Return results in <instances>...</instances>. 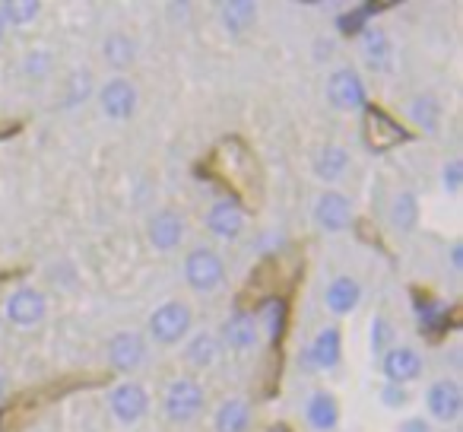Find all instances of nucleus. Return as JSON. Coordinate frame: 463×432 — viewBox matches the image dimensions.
<instances>
[{"label": "nucleus", "instance_id": "f257e3e1", "mask_svg": "<svg viewBox=\"0 0 463 432\" xmlns=\"http://www.w3.org/2000/svg\"><path fill=\"white\" fill-rule=\"evenodd\" d=\"M191 309L184 302H162L159 309L149 315V337L162 347H175L187 337L191 331Z\"/></svg>", "mask_w": 463, "mask_h": 432}, {"label": "nucleus", "instance_id": "f03ea898", "mask_svg": "<svg viewBox=\"0 0 463 432\" xmlns=\"http://www.w3.org/2000/svg\"><path fill=\"white\" fill-rule=\"evenodd\" d=\"M184 280L194 293H213L222 286L225 264L213 248H194L184 258Z\"/></svg>", "mask_w": 463, "mask_h": 432}, {"label": "nucleus", "instance_id": "7ed1b4c3", "mask_svg": "<svg viewBox=\"0 0 463 432\" xmlns=\"http://www.w3.org/2000/svg\"><path fill=\"white\" fill-rule=\"evenodd\" d=\"M165 417L172 423H191L200 410H203V388L194 379H175L172 385L165 388Z\"/></svg>", "mask_w": 463, "mask_h": 432}, {"label": "nucleus", "instance_id": "20e7f679", "mask_svg": "<svg viewBox=\"0 0 463 432\" xmlns=\"http://www.w3.org/2000/svg\"><path fill=\"white\" fill-rule=\"evenodd\" d=\"M109 407H111V417L121 426H137L149 410V394L137 381H121V385L111 388Z\"/></svg>", "mask_w": 463, "mask_h": 432}, {"label": "nucleus", "instance_id": "39448f33", "mask_svg": "<svg viewBox=\"0 0 463 432\" xmlns=\"http://www.w3.org/2000/svg\"><path fill=\"white\" fill-rule=\"evenodd\" d=\"M327 99H330V105L340 111H359V109H365L368 92H365L362 77L353 67H340V71H334L327 80Z\"/></svg>", "mask_w": 463, "mask_h": 432}, {"label": "nucleus", "instance_id": "423d86ee", "mask_svg": "<svg viewBox=\"0 0 463 432\" xmlns=\"http://www.w3.org/2000/svg\"><path fill=\"white\" fill-rule=\"evenodd\" d=\"M4 315H7V322L16 324V328H35V324L45 322L48 302L39 290H33V286H20V290L10 293L7 305H4Z\"/></svg>", "mask_w": 463, "mask_h": 432}, {"label": "nucleus", "instance_id": "0eeeda50", "mask_svg": "<svg viewBox=\"0 0 463 432\" xmlns=\"http://www.w3.org/2000/svg\"><path fill=\"white\" fill-rule=\"evenodd\" d=\"M425 407H429L431 419H438V423H457V417L463 410L460 385L454 379L431 381L429 391H425Z\"/></svg>", "mask_w": 463, "mask_h": 432}, {"label": "nucleus", "instance_id": "6e6552de", "mask_svg": "<svg viewBox=\"0 0 463 432\" xmlns=\"http://www.w3.org/2000/svg\"><path fill=\"white\" fill-rule=\"evenodd\" d=\"M109 362L118 372H134L146 362V341L140 331H118L109 341Z\"/></svg>", "mask_w": 463, "mask_h": 432}, {"label": "nucleus", "instance_id": "1a4fd4ad", "mask_svg": "<svg viewBox=\"0 0 463 432\" xmlns=\"http://www.w3.org/2000/svg\"><path fill=\"white\" fill-rule=\"evenodd\" d=\"M315 223L324 233H343L353 226V204L346 194L340 191H324L315 204Z\"/></svg>", "mask_w": 463, "mask_h": 432}, {"label": "nucleus", "instance_id": "9d476101", "mask_svg": "<svg viewBox=\"0 0 463 432\" xmlns=\"http://www.w3.org/2000/svg\"><path fill=\"white\" fill-rule=\"evenodd\" d=\"M99 102H102L105 118H111V121H128L137 111V86L124 77H115L102 86Z\"/></svg>", "mask_w": 463, "mask_h": 432}, {"label": "nucleus", "instance_id": "9b49d317", "mask_svg": "<svg viewBox=\"0 0 463 432\" xmlns=\"http://www.w3.org/2000/svg\"><path fill=\"white\" fill-rule=\"evenodd\" d=\"M206 229H210L216 239H239L241 229H245V210H241L239 200H216L206 213Z\"/></svg>", "mask_w": 463, "mask_h": 432}, {"label": "nucleus", "instance_id": "f8f14e48", "mask_svg": "<svg viewBox=\"0 0 463 432\" xmlns=\"http://www.w3.org/2000/svg\"><path fill=\"white\" fill-rule=\"evenodd\" d=\"M181 239H184V220L178 210H159L149 220V245L156 252H172L181 245Z\"/></svg>", "mask_w": 463, "mask_h": 432}, {"label": "nucleus", "instance_id": "ddd939ff", "mask_svg": "<svg viewBox=\"0 0 463 432\" xmlns=\"http://www.w3.org/2000/svg\"><path fill=\"white\" fill-rule=\"evenodd\" d=\"M381 369H384V375L391 379V385H403V381H412L422 375V356L410 347H393L384 353Z\"/></svg>", "mask_w": 463, "mask_h": 432}, {"label": "nucleus", "instance_id": "4468645a", "mask_svg": "<svg viewBox=\"0 0 463 432\" xmlns=\"http://www.w3.org/2000/svg\"><path fill=\"white\" fill-rule=\"evenodd\" d=\"M258 337H260V328H258V322H254V315H248V312H235V315L222 324L219 343H225L229 350L241 353V350H251L254 343H258Z\"/></svg>", "mask_w": 463, "mask_h": 432}, {"label": "nucleus", "instance_id": "2eb2a0df", "mask_svg": "<svg viewBox=\"0 0 463 432\" xmlns=\"http://www.w3.org/2000/svg\"><path fill=\"white\" fill-rule=\"evenodd\" d=\"M365 140L372 143L374 149H391L406 140V130L400 128L393 118L381 115L378 109H368L365 111Z\"/></svg>", "mask_w": 463, "mask_h": 432}, {"label": "nucleus", "instance_id": "dca6fc26", "mask_svg": "<svg viewBox=\"0 0 463 432\" xmlns=\"http://www.w3.org/2000/svg\"><path fill=\"white\" fill-rule=\"evenodd\" d=\"M311 356V366L321 369V372H330V369L340 366V356H343V334L340 328H321L308 350Z\"/></svg>", "mask_w": 463, "mask_h": 432}, {"label": "nucleus", "instance_id": "f3484780", "mask_svg": "<svg viewBox=\"0 0 463 432\" xmlns=\"http://www.w3.org/2000/svg\"><path fill=\"white\" fill-rule=\"evenodd\" d=\"M359 302H362L359 280L346 277V274L330 280L327 293H324V305H327V312H334V315H349Z\"/></svg>", "mask_w": 463, "mask_h": 432}, {"label": "nucleus", "instance_id": "a211bd4d", "mask_svg": "<svg viewBox=\"0 0 463 432\" xmlns=\"http://www.w3.org/2000/svg\"><path fill=\"white\" fill-rule=\"evenodd\" d=\"M305 419H308L311 429L317 432H330L340 423V404L330 391H315L305 404Z\"/></svg>", "mask_w": 463, "mask_h": 432}, {"label": "nucleus", "instance_id": "6ab92c4d", "mask_svg": "<svg viewBox=\"0 0 463 432\" xmlns=\"http://www.w3.org/2000/svg\"><path fill=\"white\" fill-rule=\"evenodd\" d=\"M219 353H222V343H219V337L210 334V331H197V334L184 343V360L191 362L194 369L216 366Z\"/></svg>", "mask_w": 463, "mask_h": 432}, {"label": "nucleus", "instance_id": "aec40b11", "mask_svg": "<svg viewBox=\"0 0 463 432\" xmlns=\"http://www.w3.org/2000/svg\"><path fill=\"white\" fill-rule=\"evenodd\" d=\"M362 58H365V64L372 71H387V64H391V39H387L384 29H362Z\"/></svg>", "mask_w": 463, "mask_h": 432}, {"label": "nucleus", "instance_id": "412c9836", "mask_svg": "<svg viewBox=\"0 0 463 432\" xmlns=\"http://www.w3.org/2000/svg\"><path fill=\"white\" fill-rule=\"evenodd\" d=\"M251 426V404L245 398H229L216 410V432H248Z\"/></svg>", "mask_w": 463, "mask_h": 432}, {"label": "nucleus", "instance_id": "4be33fe9", "mask_svg": "<svg viewBox=\"0 0 463 432\" xmlns=\"http://www.w3.org/2000/svg\"><path fill=\"white\" fill-rule=\"evenodd\" d=\"M349 172V153L343 147H336V143H327V147L317 149L315 156V175L321 181H340L343 175Z\"/></svg>", "mask_w": 463, "mask_h": 432}, {"label": "nucleus", "instance_id": "5701e85b", "mask_svg": "<svg viewBox=\"0 0 463 432\" xmlns=\"http://www.w3.org/2000/svg\"><path fill=\"white\" fill-rule=\"evenodd\" d=\"M102 54H105V64H111L115 71H124V67L134 64L137 58V42L124 33H111L109 39L102 42Z\"/></svg>", "mask_w": 463, "mask_h": 432}, {"label": "nucleus", "instance_id": "b1692460", "mask_svg": "<svg viewBox=\"0 0 463 432\" xmlns=\"http://www.w3.org/2000/svg\"><path fill=\"white\" fill-rule=\"evenodd\" d=\"M219 16H222V26L232 35H239L258 20V4L254 0H229V4H222V14Z\"/></svg>", "mask_w": 463, "mask_h": 432}, {"label": "nucleus", "instance_id": "393cba45", "mask_svg": "<svg viewBox=\"0 0 463 432\" xmlns=\"http://www.w3.org/2000/svg\"><path fill=\"white\" fill-rule=\"evenodd\" d=\"M391 223L400 233H412L419 223V197L412 191H400L391 204Z\"/></svg>", "mask_w": 463, "mask_h": 432}, {"label": "nucleus", "instance_id": "a878e982", "mask_svg": "<svg viewBox=\"0 0 463 432\" xmlns=\"http://www.w3.org/2000/svg\"><path fill=\"white\" fill-rule=\"evenodd\" d=\"M410 118L416 128H422L425 134H435L438 121H441V105L435 96H416L410 102Z\"/></svg>", "mask_w": 463, "mask_h": 432}, {"label": "nucleus", "instance_id": "bb28decb", "mask_svg": "<svg viewBox=\"0 0 463 432\" xmlns=\"http://www.w3.org/2000/svg\"><path fill=\"white\" fill-rule=\"evenodd\" d=\"M39 0H7V4H0V16H4L7 26H29V23L39 20Z\"/></svg>", "mask_w": 463, "mask_h": 432}, {"label": "nucleus", "instance_id": "cd10ccee", "mask_svg": "<svg viewBox=\"0 0 463 432\" xmlns=\"http://www.w3.org/2000/svg\"><path fill=\"white\" fill-rule=\"evenodd\" d=\"M441 185H444V191H448V194L460 191V185H463V166L457 159H448L441 166Z\"/></svg>", "mask_w": 463, "mask_h": 432}, {"label": "nucleus", "instance_id": "c85d7f7f", "mask_svg": "<svg viewBox=\"0 0 463 432\" xmlns=\"http://www.w3.org/2000/svg\"><path fill=\"white\" fill-rule=\"evenodd\" d=\"M71 86H73V96H71V105H77L80 99H86L90 96V90H92V77L90 73H73V80H71Z\"/></svg>", "mask_w": 463, "mask_h": 432}, {"label": "nucleus", "instance_id": "c756f323", "mask_svg": "<svg viewBox=\"0 0 463 432\" xmlns=\"http://www.w3.org/2000/svg\"><path fill=\"white\" fill-rule=\"evenodd\" d=\"M381 400H384L387 407H400L406 400V394H403V388H400V385H387L384 391H381Z\"/></svg>", "mask_w": 463, "mask_h": 432}, {"label": "nucleus", "instance_id": "7c9ffc66", "mask_svg": "<svg viewBox=\"0 0 463 432\" xmlns=\"http://www.w3.org/2000/svg\"><path fill=\"white\" fill-rule=\"evenodd\" d=\"M400 432H431V426L422 417H410L400 423Z\"/></svg>", "mask_w": 463, "mask_h": 432}, {"label": "nucleus", "instance_id": "2f4dec72", "mask_svg": "<svg viewBox=\"0 0 463 432\" xmlns=\"http://www.w3.org/2000/svg\"><path fill=\"white\" fill-rule=\"evenodd\" d=\"M45 67H48V54L35 52V54H29V58H26V71L29 73H42Z\"/></svg>", "mask_w": 463, "mask_h": 432}, {"label": "nucleus", "instance_id": "473e14b6", "mask_svg": "<svg viewBox=\"0 0 463 432\" xmlns=\"http://www.w3.org/2000/svg\"><path fill=\"white\" fill-rule=\"evenodd\" d=\"M384 341H391V324H384L378 318V322H374V350L384 347Z\"/></svg>", "mask_w": 463, "mask_h": 432}, {"label": "nucleus", "instance_id": "72a5a7b5", "mask_svg": "<svg viewBox=\"0 0 463 432\" xmlns=\"http://www.w3.org/2000/svg\"><path fill=\"white\" fill-rule=\"evenodd\" d=\"M267 318H270V334L277 337L279 334V318H283V309H279L277 302L270 305V312H267Z\"/></svg>", "mask_w": 463, "mask_h": 432}, {"label": "nucleus", "instance_id": "f704fd0d", "mask_svg": "<svg viewBox=\"0 0 463 432\" xmlns=\"http://www.w3.org/2000/svg\"><path fill=\"white\" fill-rule=\"evenodd\" d=\"M450 267H454V271H460V267H463V245L450 248Z\"/></svg>", "mask_w": 463, "mask_h": 432}, {"label": "nucleus", "instance_id": "c9c22d12", "mask_svg": "<svg viewBox=\"0 0 463 432\" xmlns=\"http://www.w3.org/2000/svg\"><path fill=\"white\" fill-rule=\"evenodd\" d=\"M4 391H7V375L0 372V398H4Z\"/></svg>", "mask_w": 463, "mask_h": 432}, {"label": "nucleus", "instance_id": "e433bc0d", "mask_svg": "<svg viewBox=\"0 0 463 432\" xmlns=\"http://www.w3.org/2000/svg\"><path fill=\"white\" fill-rule=\"evenodd\" d=\"M4 35H7V23H4V16H0V45H4Z\"/></svg>", "mask_w": 463, "mask_h": 432}, {"label": "nucleus", "instance_id": "4c0bfd02", "mask_svg": "<svg viewBox=\"0 0 463 432\" xmlns=\"http://www.w3.org/2000/svg\"><path fill=\"white\" fill-rule=\"evenodd\" d=\"M270 432H289V429H286V426H273Z\"/></svg>", "mask_w": 463, "mask_h": 432}]
</instances>
